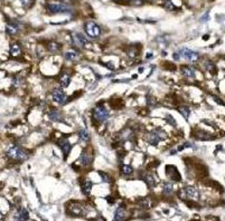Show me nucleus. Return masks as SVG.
Segmentation results:
<instances>
[{
  "label": "nucleus",
  "instance_id": "nucleus-1",
  "mask_svg": "<svg viewBox=\"0 0 225 221\" xmlns=\"http://www.w3.org/2000/svg\"><path fill=\"white\" fill-rule=\"evenodd\" d=\"M167 135H166V133L161 130H156V131H152L150 132L148 135H147V142L149 143V144H151V145H157L159 142L163 140V139H166Z\"/></svg>",
  "mask_w": 225,
  "mask_h": 221
},
{
  "label": "nucleus",
  "instance_id": "nucleus-2",
  "mask_svg": "<svg viewBox=\"0 0 225 221\" xmlns=\"http://www.w3.org/2000/svg\"><path fill=\"white\" fill-rule=\"evenodd\" d=\"M7 155L11 159L15 160H26L27 159V153L24 151L21 147L14 145V146L9 147L7 151Z\"/></svg>",
  "mask_w": 225,
  "mask_h": 221
},
{
  "label": "nucleus",
  "instance_id": "nucleus-3",
  "mask_svg": "<svg viewBox=\"0 0 225 221\" xmlns=\"http://www.w3.org/2000/svg\"><path fill=\"white\" fill-rule=\"evenodd\" d=\"M47 9L51 14H63V12H68L71 10L70 6L63 4L62 1L61 2H51L47 7Z\"/></svg>",
  "mask_w": 225,
  "mask_h": 221
},
{
  "label": "nucleus",
  "instance_id": "nucleus-4",
  "mask_svg": "<svg viewBox=\"0 0 225 221\" xmlns=\"http://www.w3.org/2000/svg\"><path fill=\"white\" fill-rule=\"evenodd\" d=\"M84 29H85L86 35H87L89 37H91V38H96V37H99L100 34H101V29H100V27H99L95 23H93V21H87V23H85Z\"/></svg>",
  "mask_w": 225,
  "mask_h": 221
},
{
  "label": "nucleus",
  "instance_id": "nucleus-5",
  "mask_svg": "<svg viewBox=\"0 0 225 221\" xmlns=\"http://www.w3.org/2000/svg\"><path fill=\"white\" fill-rule=\"evenodd\" d=\"M107 117H109V112H107V108L102 105H97L94 109V119L96 121L103 122V121L107 119Z\"/></svg>",
  "mask_w": 225,
  "mask_h": 221
},
{
  "label": "nucleus",
  "instance_id": "nucleus-6",
  "mask_svg": "<svg viewBox=\"0 0 225 221\" xmlns=\"http://www.w3.org/2000/svg\"><path fill=\"white\" fill-rule=\"evenodd\" d=\"M52 95H53V99L58 104H64L67 99L66 94L64 93L62 88H55L52 92Z\"/></svg>",
  "mask_w": 225,
  "mask_h": 221
},
{
  "label": "nucleus",
  "instance_id": "nucleus-7",
  "mask_svg": "<svg viewBox=\"0 0 225 221\" xmlns=\"http://www.w3.org/2000/svg\"><path fill=\"white\" fill-rule=\"evenodd\" d=\"M178 53L180 54V56H183L185 59L191 60V62H195V60L198 59V57H199V55L197 54L196 51H193L191 50V49H188V48H183V49L179 50Z\"/></svg>",
  "mask_w": 225,
  "mask_h": 221
},
{
  "label": "nucleus",
  "instance_id": "nucleus-8",
  "mask_svg": "<svg viewBox=\"0 0 225 221\" xmlns=\"http://www.w3.org/2000/svg\"><path fill=\"white\" fill-rule=\"evenodd\" d=\"M67 213L72 215H81L82 212H83V208L81 207L80 203H76V202H70L67 204Z\"/></svg>",
  "mask_w": 225,
  "mask_h": 221
},
{
  "label": "nucleus",
  "instance_id": "nucleus-9",
  "mask_svg": "<svg viewBox=\"0 0 225 221\" xmlns=\"http://www.w3.org/2000/svg\"><path fill=\"white\" fill-rule=\"evenodd\" d=\"M166 174L174 181H179L180 180V174L178 170L175 168L174 165H167L166 166Z\"/></svg>",
  "mask_w": 225,
  "mask_h": 221
},
{
  "label": "nucleus",
  "instance_id": "nucleus-10",
  "mask_svg": "<svg viewBox=\"0 0 225 221\" xmlns=\"http://www.w3.org/2000/svg\"><path fill=\"white\" fill-rule=\"evenodd\" d=\"M80 163L81 164H83L84 166H89V165L92 163V161H93V156L90 154V152L87 151V150H84L82 154H81V156H80Z\"/></svg>",
  "mask_w": 225,
  "mask_h": 221
},
{
  "label": "nucleus",
  "instance_id": "nucleus-11",
  "mask_svg": "<svg viewBox=\"0 0 225 221\" xmlns=\"http://www.w3.org/2000/svg\"><path fill=\"white\" fill-rule=\"evenodd\" d=\"M72 38H73V43L75 44V46H77L79 48H83L87 43V40L85 39V37L82 34H73Z\"/></svg>",
  "mask_w": 225,
  "mask_h": 221
},
{
  "label": "nucleus",
  "instance_id": "nucleus-12",
  "mask_svg": "<svg viewBox=\"0 0 225 221\" xmlns=\"http://www.w3.org/2000/svg\"><path fill=\"white\" fill-rule=\"evenodd\" d=\"M184 191H185V193H186V197H188V198L195 199V200H197V199L199 198V193H198L196 188L186 187L185 189H184Z\"/></svg>",
  "mask_w": 225,
  "mask_h": 221
},
{
  "label": "nucleus",
  "instance_id": "nucleus-13",
  "mask_svg": "<svg viewBox=\"0 0 225 221\" xmlns=\"http://www.w3.org/2000/svg\"><path fill=\"white\" fill-rule=\"evenodd\" d=\"M48 117L51 119V121H54V122H63L64 121L63 114L56 111V109H52L51 112L48 113Z\"/></svg>",
  "mask_w": 225,
  "mask_h": 221
},
{
  "label": "nucleus",
  "instance_id": "nucleus-14",
  "mask_svg": "<svg viewBox=\"0 0 225 221\" xmlns=\"http://www.w3.org/2000/svg\"><path fill=\"white\" fill-rule=\"evenodd\" d=\"M58 145L61 146V149H62V151H63V153H64V156L66 158L68 154H70V152H71V143L67 141V140H62V141L58 143Z\"/></svg>",
  "mask_w": 225,
  "mask_h": 221
},
{
  "label": "nucleus",
  "instance_id": "nucleus-15",
  "mask_svg": "<svg viewBox=\"0 0 225 221\" xmlns=\"http://www.w3.org/2000/svg\"><path fill=\"white\" fill-rule=\"evenodd\" d=\"M181 74L186 77H188V78H191V77L195 76V70H194V68L189 67V66H183L181 67Z\"/></svg>",
  "mask_w": 225,
  "mask_h": 221
},
{
  "label": "nucleus",
  "instance_id": "nucleus-16",
  "mask_svg": "<svg viewBox=\"0 0 225 221\" xmlns=\"http://www.w3.org/2000/svg\"><path fill=\"white\" fill-rule=\"evenodd\" d=\"M18 31V25L15 23H8L6 25V33L8 35H15Z\"/></svg>",
  "mask_w": 225,
  "mask_h": 221
},
{
  "label": "nucleus",
  "instance_id": "nucleus-17",
  "mask_svg": "<svg viewBox=\"0 0 225 221\" xmlns=\"http://www.w3.org/2000/svg\"><path fill=\"white\" fill-rule=\"evenodd\" d=\"M195 136H196V139L201 140V141H208V140L212 139V135L208 134L207 132H205V131H198V132H196Z\"/></svg>",
  "mask_w": 225,
  "mask_h": 221
},
{
  "label": "nucleus",
  "instance_id": "nucleus-18",
  "mask_svg": "<svg viewBox=\"0 0 225 221\" xmlns=\"http://www.w3.org/2000/svg\"><path fill=\"white\" fill-rule=\"evenodd\" d=\"M82 191L84 193L85 195H89L91 193V190H92V182L90 180H85L83 183H82Z\"/></svg>",
  "mask_w": 225,
  "mask_h": 221
},
{
  "label": "nucleus",
  "instance_id": "nucleus-19",
  "mask_svg": "<svg viewBox=\"0 0 225 221\" xmlns=\"http://www.w3.org/2000/svg\"><path fill=\"white\" fill-rule=\"evenodd\" d=\"M59 83H61V86L62 87H67L71 83V77L68 74H63L59 78Z\"/></svg>",
  "mask_w": 225,
  "mask_h": 221
},
{
  "label": "nucleus",
  "instance_id": "nucleus-20",
  "mask_svg": "<svg viewBox=\"0 0 225 221\" xmlns=\"http://www.w3.org/2000/svg\"><path fill=\"white\" fill-rule=\"evenodd\" d=\"M16 219H18V220H28L29 215H28V212H27V210L26 209L19 210V212H18L17 215H16Z\"/></svg>",
  "mask_w": 225,
  "mask_h": 221
},
{
  "label": "nucleus",
  "instance_id": "nucleus-21",
  "mask_svg": "<svg viewBox=\"0 0 225 221\" xmlns=\"http://www.w3.org/2000/svg\"><path fill=\"white\" fill-rule=\"evenodd\" d=\"M143 180L146 181V183L150 188H155V187H156V182H155V180H153V176H150V174L146 173V174H145V176H143Z\"/></svg>",
  "mask_w": 225,
  "mask_h": 221
},
{
  "label": "nucleus",
  "instance_id": "nucleus-22",
  "mask_svg": "<svg viewBox=\"0 0 225 221\" xmlns=\"http://www.w3.org/2000/svg\"><path fill=\"white\" fill-rule=\"evenodd\" d=\"M125 218V210L123 208H119L115 211V215H114V219L115 220H122Z\"/></svg>",
  "mask_w": 225,
  "mask_h": 221
},
{
  "label": "nucleus",
  "instance_id": "nucleus-23",
  "mask_svg": "<svg viewBox=\"0 0 225 221\" xmlns=\"http://www.w3.org/2000/svg\"><path fill=\"white\" fill-rule=\"evenodd\" d=\"M77 56H79V54L74 50H68L65 53V58L68 60H74L75 58H77Z\"/></svg>",
  "mask_w": 225,
  "mask_h": 221
},
{
  "label": "nucleus",
  "instance_id": "nucleus-24",
  "mask_svg": "<svg viewBox=\"0 0 225 221\" xmlns=\"http://www.w3.org/2000/svg\"><path fill=\"white\" fill-rule=\"evenodd\" d=\"M178 111H179V113L181 114L186 119H188V117H189V113H191L189 108L187 107V106H181V107L178 108Z\"/></svg>",
  "mask_w": 225,
  "mask_h": 221
},
{
  "label": "nucleus",
  "instance_id": "nucleus-25",
  "mask_svg": "<svg viewBox=\"0 0 225 221\" xmlns=\"http://www.w3.org/2000/svg\"><path fill=\"white\" fill-rule=\"evenodd\" d=\"M79 136H80V139H81L82 141H89V139H90V135H89V133H87V131L84 130V129H82V130H80V132H79Z\"/></svg>",
  "mask_w": 225,
  "mask_h": 221
},
{
  "label": "nucleus",
  "instance_id": "nucleus-26",
  "mask_svg": "<svg viewBox=\"0 0 225 221\" xmlns=\"http://www.w3.org/2000/svg\"><path fill=\"white\" fill-rule=\"evenodd\" d=\"M10 54L12 56H18L20 54V48L17 44H14V45L10 46Z\"/></svg>",
  "mask_w": 225,
  "mask_h": 221
},
{
  "label": "nucleus",
  "instance_id": "nucleus-27",
  "mask_svg": "<svg viewBox=\"0 0 225 221\" xmlns=\"http://www.w3.org/2000/svg\"><path fill=\"white\" fill-rule=\"evenodd\" d=\"M163 194H166V195H169L170 193H173V185H171L170 183H166V184L163 185Z\"/></svg>",
  "mask_w": 225,
  "mask_h": 221
},
{
  "label": "nucleus",
  "instance_id": "nucleus-28",
  "mask_svg": "<svg viewBox=\"0 0 225 221\" xmlns=\"http://www.w3.org/2000/svg\"><path fill=\"white\" fill-rule=\"evenodd\" d=\"M140 205L141 207H143V208H146V209H149L150 207H151V201H150V199L149 198H146L143 199V200H141L140 201Z\"/></svg>",
  "mask_w": 225,
  "mask_h": 221
},
{
  "label": "nucleus",
  "instance_id": "nucleus-29",
  "mask_svg": "<svg viewBox=\"0 0 225 221\" xmlns=\"http://www.w3.org/2000/svg\"><path fill=\"white\" fill-rule=\"evenodd\" d=\"M121 170H122V173H123V174H125V176H128V174H131V173L133 172V169H132L130 165H127V164L122 165V169H121Z\"/></svg>",
  "mask_w": 225,
  "mask_h": 221
},
{
  "label": "nucleus",
  "instance_id": "nucleus-30",
  "mask_svg": "<svg viewBox=\"0 0 225 221\" xmlns=\"http://www.w3.org/2000/svg\"><path fill=\"white\" fill-rule=\"evenodd\" d=\"M47 47H48V49H49L51 51H57L58 49H59V48H61V46L58 45L57 43H54V41H52V43H49Z\"/></svg>",
  "mask_w": 225,
  "mask_h": 221
},
{
  "label": "nucleus",
  "instance_id": "nucleus-31",
  "mask_svg": "<svg viewBox=\"0 0 225 221\" xmlns=\"http://www.w3.org/2000/svg\"><path fill=\"white\" fill-rule=\"evenodd\" d=\"M129 4L131 6H141L145 4L143 0H129Z\"/></svg>",
  "mask_w": 225,
  "mask_h": 221
},
{
  "label": "nucleus",
  "instance_id": "nucleus-32",
  "mask_svg": "<svg viewBox=\"0 0 225 221\" xmlns=\"http://www.w3.org/2000/svg\"><path fill=\"white\" fill-rule=\"evenodd\" d=\"M166 119H167V122H168L170 125H173V126H176V121H175V119L173 117V116H171V115H169V114H168V115L166 116Z\"/></svg>",
  "mask_w": 225,
  "mask_h": 221
},
{
  "label": "nucleus",
  "instance_id": "nucleus-33",
  "mask_svg": "<svg viewBox=\"0 0 225 221\" xmlns=\"http://www.w3.org/2000/svg\"><path fill=\"white\" fill-rule=\"evenodd\" d=\"M206 68H207V70L209 73H215V66H214V64L212 63H207V65H206Z\"/></svg>",
  "mask_w": 225,
  "mask_h": 221
},
{
  "label": "nucleus",
  "instance_id": "nucleus-34",
  "mask_svg": "<svg viewBox=\"0 0 225 221\" xmlns=\"http://www.w3.org/2000/svg\"><path fill=\"white\" fill-rule=\"evenodd\" d=\"M102 176V180L104 182H107V183H110L111 182V178H110V176L109 174H107V173H100Z\"/></svg>",
  "mask_w": 225,
  "mask_h": 221
},
{
  "label": "nucleus",
  "instance_id": "nucleus-35",
  "mask_svg": "<svg viewBox=\"0 0 225 221\" xmlns=\"http://www.w3.org/2000/svg\"><path fill=\"white\" fill-rule=\"evenodd\" d=\"M174 5H173V2L170 1V0H167L166 1V4H165V8L166 9H168V10H173L174 9Z\"/></svg>",
  "mask_w": 225,
  "mask_h": 221
},
{
  "label": "nucleus",
  "instance_id": "nucleus-36",
  "mask_svg": "<svg viewBox=\"0 0 225 221\" xmlns=\"http://www.w3.org/2000/svg\"><path fill=\"white\" fill-rule=\"evenodd\" d=\"M21 4H23L24 7L28 8V7L32 5V0H21Z\"/></svg>",
  "mask_w": 225,
  "mask_h": 221
},
{
  "label": "nucleus",
  "instance_id": "nucleus-37",
  "mask_svg": "<svg viewBox=\"0 0 225 221\" xmlns=\"http://www.w3.org/2000/svg\"><path fill=\"white\" fill-rule=\"evenodd\" d=\"M213 98H214V101L216 103H219V104H221V105H223V106H225V103L222 101V99H219V97L217 96H213Z\"/></svg>",
  "mask_w": 225,
  "mask_h": 221
},
{
  "label": "nucleus",
  "instance_id": "nucleus-38",
  "mask_svg": "<svg viewBox=\"0 0 225 221\" xmlns=\"http://www.w3.org/2000/svg\"><path fill=\"white\" fill-rule=\"evenodd\" d=\"M179 57H180V54L178 53V54H174V58L177 60V59H179Z\"/></svg>",
  "mask_w": 225,
  "mask_h": 221
},
{
  "label": "nucleus",
  "instance_id": "nucleus-39",
  "mask_svg": "<svg viewBox=\"0 0 225 221\" xmlns=\"http://www.w3.org/2000/svg\"><path fill=\"white\" fill-rule=\"evenodd\" d=\"M0 1H1V0H0Z\"/></svg>",
  "mask_w": 225,
  "mask_h": 221
}]
</instances>
